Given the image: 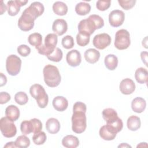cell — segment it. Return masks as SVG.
<instances>
[{
	"mask_svg": "<svg viewBox=\"0 0 148 148\" xmlns=\"http://www.w3.org/2000/svg\"><path fill=\"white\" fill-rule=\"evenodd\" d=\"M135 78L136 82L140 84H147L148 79V72L146 68L140 67L135 72Z\"/></svg>",
	"mask_w": 148,
	"mask_h": 148,
	"instance_id": "23",
	"label": "cell"
},
{
	"mask_svg": "<svg viewBox=\"0 0 148 148\" xmlns=\"http://www.w3.org/2000/svg\"><path fill=\"white\" fill-rule=\"evenodd\" d=\"M10 95L6 92H1L0 93V103L1 105L7 103L10 100Z\"/></svg>",
	"mask_w": 148,
	"mask_h": 148,
	"instance_id": "41",
	"label": "cell"
},
{
	"mask_svg": "<svg viewBox=\"0 0 148 148\" xmlns=\"http://www.w3.org/2000/svg\"><path fill=\"white\" fill-rule=\"evenodd\" d=\"M52 29L57 35H62L68 29V24L66 21L64 19H56L53 23Z\"/></svg>",
	"mask_w": 148,
	"mask_h": 148,
	"instance_id": "15",
	"label": "cell"
},
{
	"mask_svg": "<svg viewBox=\"0 0 148 148\" xmlns=\"http://www.w3.org/2000/svg\"><path fill=\"white\" fill-rule=\"evenodd\" d=\"M110 1H98L96 3V7L97 9L100 11H105L107 10L110 6Z\"/></svg>",
	"mask_w": 148,
	"mask_h": 148,
	"instance_id": "39",
	"label": "cell"
},
{
	"mask_svg": "<svg viewBox=\"0 0 148 148\" xmlns=\"http://www.w3.org/2000/svg\"><path fill=\"white\" fill-rule=\"evenodd\" d=\"M140 57L142 60V62L147 66V51H142L140 53Z\"/></svg>",
	"mask_w": 148,
	"mask_h": 148,
	"instance_id": "42",
	"label": "cell"
},
{
	"mask_svg": "<svg viewBox=\"0 0 148 148\" xmlns=\"http://www.w3.org/2000/svg\"><path fill=\"white\" fill-rule=\"evenodd\" d=\"M46 128L47 132L51 134L58 132L60 129V123L57 119L50 118L46 123Z\"/></svg>",
	"mask_w": 148,
	"mask_h": 148,
	"instance_id": "19",
	"label": "cell"
},
{
	"mask_svg": "<svg viewBox=\"0 0 148 148\" xmlns=\"http://www.w3.org/2000/svg\"><path fill=\"white\" fill-rule=\"evenodd\" d=\"M53 108L58 112H63L68 106V100L62 96H57L54 98L52 102Z\"/></svg>",
	"mask_w": 148,
	"mask_h": 148,
	"instance_id": "16",
	"label": "cell"
},
{
	"mask_svg": "<svg viewBox=\"0 0 148 148\" xmlns=\"http://www.w3.org/2000/svg\"><path fill=\"white\" fill-rule=\"evenodd\" d=\"M27 2V0H14L8 1L7 3V10L9 15L11 16L17 15L20 10V8L25 5Z\"/></svg>",
	"mask_w": 148,
	"mask_h": 148,
	"instance_id": "12",
	"label": "cell"
},
{
	"mask_svg": "<svg viewBox=\"0 0 148 148\" xmlns=\"http://www.w3.org/2000/svg\"><path fill=\"white\" fill-rule=\"evenodd\" d=\"M62 46L66 49H72L74 46V40L73 37L71 35H66L64 36L61 40Z\"/></svg>",
	"mask_w": 148,
	"mask_h": 148,
	"instance_id": "36",
	"label": "cell"
},
{
	"mask_svg": "<svg viewBox=\"0 0 148 148\" xmlns=\"http://www.w3.org/2000/svg\"><path fill=\"white\" fill-rule=\"evenodd\" d=\"M20 130L24 135H28L32 132V125L31 121L24 120L22 121L20 125Z\"/></svg>",
	"mask_w": 148,
	"mask_h": 148,
	"instance_id": "35",
	"label": "cell"
},
{
	"mask_svg": "<svg viewBox=\"0 0 148 148\" xmlns=\"http://www.w3.org/2000/svg\"><path fill=\"white\" fill-rule=\"evenodd\" d=\"M84 58L90 64H95L100 57V53L95 49H88L84 52Z\"/></svg>",
	"mask_w": 148,
	"mask_h": 148,
	"instance_id": "18",
	"label": "cell"
},
{
	"mask_svg": "<svg viewBox=\"0 0 148 148\" xmlns=\"http://www.w3.org/2000/svg\"><path fill=\"white\" fill-rule=\"evenodd\" d=\"M62 56H63V53L62 50L60 48L56 47L54 49V51L51 54L47 56V57L50 61L57 62H60L62 60Z\"/></svg>",
	"mask_w": 148,
	"mask_h": 148,
	"instance_id": "33",
	"label": "cell"
},
{
	"mask_svg": "<svg viewBox=\"0 0 148 148\" xmlns=\"http://www.w3.org/2000/svg\"><path fill=\"white\" fill-rule=\"evenodd\" d=\"M45 10L43 5L39 2H32L22 13L18 20V27L23 31H28L34 26V21Z\"/></svg>",
	"mask_w": 148,
	"mask_h": 148,
	"instance_id": "1",
	"label": "cell"
},
{
	"mask_svg": "<svg viewBox=\"0 0 148 148\" xmlns=\"http://www.w3.org/2000/svg\"><path fill=\"white\" fill-rule=\"evenodd\" d=\"M21 60L20 57L14 54L9 56L6 60V69L11 76H16L20 71Z\"/></svg>",
	"mask_w": 148,
	"mask_h": 148,
	"instance_id": "8",
	"label": "cell"
},
{
	"mask_svg": "<svg viewBox=\"0 0 148 148\" xmlns=\"http://www.w3.org/2000/svg\"><path fill=\"white\" fill-rule=\"evenodd\" d=\"M18 53L22 57H27L31 53V49L26 45H21L17 47Z\"/></svg>",
	"mask_w": 148,
	"mask_h": 148,
	"instance_id": "40",
	"label": "cell"
},
{
	"mask_svg": "<svg viewBox=\"0 0 148 148\" xmlns=\"http://www.w3.org/2000/svg\"><path fill=\"white\" fill-rule=\"evenodd\" d=\"M90 35L83 32H79L76 35L77 44L80 46H86L90 42Z\"/></svg>",
	"mask_w": 148,
	"mask_h": 148,
	"instance_id": "30",
	"label": "cell"
},
{
	"mask_svg": "<svg viewBox=\"0 0 148 148\" xmlns=\"http://www.w3.org/2000/svg\"><path fill=\"white\" fill-rule=\"evenodd\" d=\"M14 100L17 104L20 105H24L28 102V97L25 92L20 91L15 94Z\"/></svg>",
	"mask_w": 148,
	"mask_h": 148,
	"instance_id": "34",
	"label": "cell"
},
{
	"mask_svg": "<svg viewBox=\"0 0 148 148\" xmlns=\"http://www.w3.org/2000/svg\"><path fill=\"white\" fill-rule=\"evenodd\" d=\"M125 18L124 13L120 10H114L109 15V22L111 26L119 27L123 24Z\"/></svg>",
	"mask_w": 148,
	"mask_h": 148,
	"instance_id": "11",
	"label": "cell"
},
{
	"mask_svg": "<svg viewBox=\"0 0 148 148\" xmlns=\"http://www.w3.org/2000/svg\"><path fill=\"white\" fill-rule=\"evenodd\" d=\"M104 63L106 68L109 70H114L118 65V58L114 54H108L105 57Z\"/></svg>",
	"mask_w": 148,
	"mask_h": 148,
	"instance_id": "24",
	"label": "cell"
},
{
	"mask_svg": "<svg viewBox=\"0 0 148 148\" xmlns=\"http://www.w3.org/2000/svg\"><path fill=\"white\" fill-rule=\"evenodd\" d=\"M99 136L102 139L105 140H113L116 136V134H114L112 132L110 131H109L106 127V125H103L100 128L99 131Z\"/></svg>",
	"mask_w": 148,
	"mask_h": 148,
	"instance_id": "29",
	"label": "cell"
},
{
	"mask_svg": "<svg viewBox=\"0 0 148 148\" xmlns=\"http://www.w3.org/2000/svg\"><path fill=\"white\" fill-rule=\"evenodd\" d=\"M31 95L36 99L38 106L45 108L48 104L49 97L43 87L39 84H35L31 86L29 89Z\"/></svg>",
	"mask_w": 148,
	"mask_h": 148,
	"instance_id": "5",
	"label": "cell"
},
{
	"mask_svg": "<svg viewBox=\"0 0 148 148\" xmlns=\"http://www.w3.org/2000/svg\"><path fill=\"white\" fill-rule=\"evenodd\" d=\"M44 81L50 87L58 86L61 80V77L58 69L51 64L46 65L43 69Z\"/></svg>",
	"mask_w": 148,
	"mask_h": 148,
	"instance_id": "4",
	"label": "cell"
},
{
	"mask_svg": "<svg viewBox=\"0 0 148 148\" xmlns=\"http://www.w3.org/2000/svg\"><path fill=\"white\" fill-rule=\"evenodd\" d=\"M58 37L56 34H49L45 39V43L42 44L36 49L40 54L48 56L51 54L56 48Z\"/></svg>",
	"mask_w": 148,
	"mask_h": 148,
	"instance_id": "6",
	"label": "cell"
},
{
	"mask_svg": "<svg viewBox=\"0 0 148 148\" xmlns=\"http://www.w3.org/2000/svg\"><path fill=\"white\" fill-rule=\"evenodd\" d=\"M131 147V146H130L129 145H128L127 143H121V145H120L118 147Z\"/></svg>",
	"mask_w": 148,
	"mask_h": 148,
	"instance_id": "46",
	"label": "cell"
},
{
	"mask_svg": "<svg viewBox=\"0 0 148 148\" xmlns=\"http://www.w3.org/2000/svg\"><path fill=\"white\" fill-rule=\"evenodd\" d=\"M104 25L103 18L97 14H91L87 18L82 20L78 24L79 32H83L92 35L97 29H100Z\"/></svg>",
	"mask_w": 148,
	"mask_h": 148,
	"instance_id": "3",
	"label": "cell"
},
{
	"mask_svg": "<svg viewBox=\"0 0 148 148\" xmlns=\"http://www.w3.org/2000/svg\"><path fill=\"white\" fill-rule=\"evenodd\" d=\"M53 10L58 16H64L68 12V6L63 2L57 1L53 5Z\"/></svg>",
	"mask_w": 148,
	"mask_h": 148,
	"instance_id": "26",
	"label": "cell"
},
{
	"mask_svg": "<svg viewBox=\"0 0 148 148\" xmlns=\"http://www.w3.org/2000/svg\"><path fill=\"white\" fill-rule=\"evenodd\" d=\"M15 144L17 147L26 148L30 145V140L25 135H20L17 138Z\"/></svg>",
	"mask_w": 148,
	"mask_h": 148,
	"instance_id": "31",
	"label": "cell"
},
{
	"mask_svg": "<svg viewBox=\"0 0 148 148\" xmlns=\"http://www.w3.org/2000/svg\"><path fill=\"white\" fill-rule=\"evenodd\" d=\"M29 43L35 47V49L39 47L42 44V36L39 33H33L29 35L28 38Z\"/></svg>",
	"mask_w": 148,
	"mask_h": 148,
	"instance_id": "28",
	"label": "cell"
},
{
	"mask_svg": "<svg viewBox=\"0 0 148 148\" xmlns=\"http://www.w3.org/2000/svg\"><path fill=\"white\" fill-rule=\"evenodd\" d=\"M5 115L10 120L15 121L20 117V110L16 106L10 105L6 108Z\"/></svg>",
	"mask_w": 148,
	"mask_h": 148,
	"instance_id": "22",
	"label": "cell"
},
{
	"mask_svg": "<svg viewBox=\"0 0 148 148\" xmlns=\"http://www.w3.org/2000/svg\"><path fill=\"white\" fill-rule=\"evenodd\" d=\"M86 110V105L83 102L78 101L73 105L72 130L76 134H82L86 130L87 127Z\"/></svg>",
	"mask_w": 148,
	"mask_h": 148,
	"instance_id": "2",
	"label": "cell"
},
{
	"mask_svg": "<svg viewBox=\"0 0 148 148\" xmlns=\"http://www.w3.org/2000/svg\"><path fill=\"white\" fill-rule=\"evenodd\" d=\"M32 125V132L34 134L39 132L42 129V122L38 119L34 118L30 120Z\"/></svg>",
	"mask_w": 148,
	"mask_h": 148,
	"instance_id": "38",
	"label": "cell"
},
{
	"mask_svg": "<svg viewBox=\"0 0 148 148\" xmlns=\"http://www.w3.org/2000/svg\"><path fill=\"white\" fill-rule=\"evenodd\" d=\"M1 14H3V13L6 11V10H7V8L6 6V5L3 3V2L2 1H1Z\"/></svg>",
	"mask_w": 148,
	"mask_h": 148,
	"instance_id": "44",
	"label": "cell"
},
{
	"mask_svg": "<svg viewBox=\"0 0 148 148\" xmlns=\"http://www.w3.org/2000/svg\"><path fill=\"white\" fill-rule=\"evenodd\" d=\"M62 144L66 148H76L79 145V140L76 136L68 135L63 138Z\"/></svg>",
	"mask_w": 148,
	"mask_h": 148,
	"instance_id": "21",
	"label": "cell"
},
{
	"mask_svg": "<svg viewBox=\"0 0 148 148\" xmlns=\"http://www.w3.org/2000/svg\"><path fill=\"white\" fill-rule=\"evenodd\" d=\"M118 2L120 6L124 10H130L132 9L136 2L135 0H118Z\"/></svg>",
	"mask_w": 148,
	"mask_h": 148,
	"instance_id": "37",
	"label": "cell"
},
{
	"mask_svg": "<svg viewBox=\"0 0 148 148\" xmlns=\"http://www.w3.org/2000/svg\"><path fill=\"white\" fill-rule=\"evenodd\" d=\"M131 44L130 35L128 31L125 29H121L117 31L115 35L114 46L118 50L127 49Z\"/></svg>",
	"mask_w": 148,
	"mask_h": 148,
	"instance_id": "7",
	"label": "cell"
},
{
	"mask_svg": "<svg viewBox=\"0 0 148 148\" xmlns=\"http://www.w3.org/2000/svg\"><path fill=\"white\" fill-rule=\"evenodd\" d=\"M111 37L106 33H102L96 35L92 40L94 47L99 50H103L110 45Z\"/></svg>",
	"mask_w": 148,
	"mask_h": 148,
	"instance_id": "10",
	"label": "cell"
},
{
	"mask_svg": "<svg viewBox=\"0 0 148 148\" xmlns=\"http://www.w3.org/2000/svg\"><path fill=\"white\" fill-rule=\"evenodd\" d=\"M1 84H0V86L2 87L3 85L6 84V82H7V78L6 77L5 75H4L2 73H1Z\"/></svg>",
	"mask_w": 148,
	"mask_h": 148,
	"instance_id": "43",
	"label": "cell"
},
{
	"mask_svg": "<svg viewBox=\"0 0 148 148\" xmlns=\"http://www.w3.org/2000/svg\"><path fill=\"white\" fill-rule=\"evenodd\" d=\"M102 117L106 123H110L117 120L119 117H118L116 111L112 108H106L103 110Z\"/></svg>",
	"mask_w": 148,
	"mask_h": 148,
	"instance_id": "20",
	"label": "cell"
},
{
	"mask_svg": "<svg viewBox=\"0 0 148 148\" xmlns=\"http://www.w3.org/2000/svg\"><path fill=\"white\" fill-rule=\"evenodd\" d=\"M119 88L122 94L129 95L135 91V84L132 79L126 78L121 80L119 85Z\"/></svg>",
	"mask_w": 148,
	"mask_h": 148,
	"instance_id": "14",
	"label": "cell"
},
{
	"mask_svg": "<svg viewBox=\"0 0 148 148\" xmlns=\"http://www.w3.org/2000/svg\"><path fill=\"white\" fill-rule=\"evenodd\" d=\"M0 130L3 136L6 138H12L17 133V128L13 121L6 116L2 117L0 120Z\"/></svg>",
	"mask_w": 148,
	"mask_h": 148,
	"instance_id": "9",
	"label": "cell"
},
{
	"mask_svg": "<svg viewBox=\"0 0 148 148\" xmlns=\"http://www.w3.org/2000/svg\"><path fill=\"white\" fill-rule=\"evenodd\" d=\"M6 147H17L16 144H15V142H8L5 146H4V148H6Z\"/></svg>",
	"mask_w": 148,
	"mask_h": 148,
	"instance_id": "45",
	"label": "cell"
},
{
	"mask_svg": "<svg viewBox=\"0 0 148 148\" xmlns=\"http://www.w3.org/2000/svg\"><path fill=\"white\" fill-rule=\"evenodd\" d=\"M66 60L68 65L72 67L79 66L82 61L80 53L77 50H72L69 51L66 54Z\"/></svg>",
	"mask_w": 148,
	"mask_h": 148,
	"instance_id": "13",
	"label": "cell"
},
{
	"mask_svg": "<svg viewBox=\"0 0 148 148\" xmlns=\"http://www.w3.org/2000/svg\"><path fill=\"white\" fill-rule=\"evenodd\" d=\"M146 106V102L145 99L141 97L134 98L131 102V108L136 113H140L143 112Z\"/></svg>",
	"mask_w": 148,
	"mask_h": 148,
	"instance_id": "17",
	"label": "cell"
},
{
	"mask_svg": "<svg viewBox=\"0 0 148 148\" xmlns=\"http://www.w3.org/2000/svg\"><path fill=\"white\" fill-rule=\"evenodd\" d=\"M47 136L45 132L40 131L39 132L34 134L32 136V140L35 145H43L46 140Z\"/></svg>",
	"mask_w": 148,
	"mask_h": 148,
	"instance_id": "32",
	"label": "cell"
},
{
	"mask_svg": "<svg viewBox=\"0 0 148 148\" xmlns=\"http://www.w3.org/2000/svg\"><path fill=\"white\" fill-rule=\"evenodd\" d=\"M91 10V6L89 3L81 2L78 3L75 6L76 13L80 16H85Z\"/></svg>",
	"mask_w": 148,
	"mask_h": 148,
	"instance_id": "27",
	"label": "cell"
},
{
	"mask_svg": "<svg viewBox=\"0 0 148 148\" xmlns=\"http://www.w3.org/2000/svg\"><path fill=\"white\" fill-rule=\"evenodd\" d=\"M127 125L128 128L132 131L138 130L141 125L140 118L136 116L132 115L128 118L127 121Z\"/></svg>",
	"mask_w": 148,
	"mask_h": 148,
	"instance_id": "25",
	"label": "cell"
}]
</instances>
